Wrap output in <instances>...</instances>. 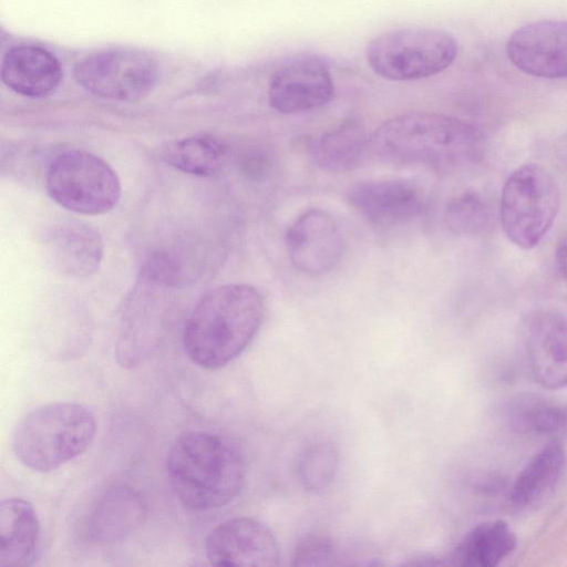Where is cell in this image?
Returning a JSON list of instances; mask_svg holds the SVG:
<instances>
[{
    "label": "cell",
    "instance_id": "d6986e66",
    "mask_svg": "<svg viewBox=\"0 0 567 567\" xmlns=\"http://www.w3.org/2000/svg\"><path fill=\"white\" fill-rule=\"evenodd\" d=\"M370 137L362 123L348 118L310 144V156L322 171L346 173L358 167L367 155Z\"/></svg>",
    "mask_w": 567,
    "mask_h": 567
},
{
    "label": "cell",
    "instance_id": "9c48e42d",
    "mask_svg": "<svg viewBox=\"0 0 567 567\" xmlns=\"http://www.w3.org/2000/svg\"><path fill=\"white\" fill-rule=\"evenodd\" d=\"M206 557L221 567H274L280 549L276 536L264 523L251 517H234L214 527L205 540Z\"/></svg>",
    "mask_w": 567,
    "mask_h": 567
},
{
    "label": "cell",
    "instance_id": "cb8c5ba5",
    "mask_svg": "<svg viewBox=\"0 0 567 567\" xmlns=\"http://www.w3.org/2000/svg\"><path fill=\"white\" fill-rule=\"evenodd\" d=\"M339 466L338 449L332 442L320 441L308 445L298 456L297 476L308 492H321L336 477Z\"/></svg>",
    "mask_w": 567,
    "mask_h": 567
},
{
    "label": "cell",
    "instance_id": "ffe728a7",
    "mask_svg": "<svg viewBox=\"0 0 567 567\" xmlns=\"http://www.w3.org/2000/svg\"><path fill=\"white\" fill-rule=\"evenodd\" d=\"M567 465L564 447L551 442L539 450L523 467L509 493L512 503L532 507L546 498L557 486Z\"/></svg>",
    "mask_w": 567,
    "mask_h": 567
},
{
    "label": "cell",
    "instance_id": "3957f363",
    "mask_svg": "<svg viewBox=\"0 0 567 567\" xmlns=\"http://www.w3.org/2000/svg\"><path fill=\"white\" fill-rule=\"evenodd\" d=\"M166 471L183 505L194 511L225 506L241 492L246 466L229 440L206 431H187L172 444Z\"/></svg>",
    "mask_w": 567,
    "mask_h": 567
},
{
    "label": "cell",
    "instance_id": "30bf717a",
    "mask_svg": "<svg viewBox=\"0 0 567 567\" xmlns=\"http://www.w3.org/2000/svg\"><path fill=\"white\" fill-rule=\"evenodd\" d=\"M523 352L534 379L545 388H567V315L532 312L522 329Z\"/></svg>",
    "mask_w": 567,
    "mask_h": 567
},
{
    "label": "cell",
    "instance_id": "484cf974",
    "mask_svg": "<svg viewBox=\"0 0 567 567\" xmlns=\"http://www.w3.org/2000/svg\"><path fill=\"white\" fill-rule=\"evenodd\" d=\"M337 559L334 543L322 535H308L299 542L293 555L295 566H331Z\"/></svg>",
    "mask_w": 567,
    "mask_h": 567
},
{
    "label": "cell",
    "instance_id": "7a4b0ae2",
    "mask_svg": "<svg viewBox=\"0 0 567 567\" xmlns=\"http://www.w3.org/2000/svg\"><path fill=\"white\" fill-rule=\"evenodd\" d=\"M265 312L260 292L248 284H226L206 292L183 331L187 357L207 370L239 357L258 333Z\"/></svg>",
    "mask_w": 567,
    "mask_h": 567
},
{
    "label": "cell",
    "instance_id": "277c9868",
    "mask_svg": "<svg viewBox=\"0 0 567 567\" xmlns=\"http://www.w3.org/2000/svg\"><path fill=\"white\" fill-rule=\"evenodd\" d=\"M96 432L94 414L73 402L39 405L24 414L12 433V450L25 467L51 472L83 454Z\"/></svg>",
    "mask_w": 567,
    "mask_h": 567
},
{
    "label": "cell",
    "instance_id": "7c38bea8",
    "mask_svg": "<svg viewBox=\"0 0 567 567\" xmlns=\"http://www.w3.org/2000/svg\"><path fill=\"white\" fill-rule=\"evenodd\" d=\"M285 245L292 266L310 276L332 270L344 248L339 225L321 208L301 213L287 229Z\"/></svg>",
    "mask_w": 567,
    "mask_h": 567
},
{
    "label": "cell",
    "instance_id": "2e32d148",
    "mask_svg": "<svg viewBox=\"0 0 567 567\" xmlns=\"http://www.w3.org/2000/svg\"><path fill=\"white\" fill-rule=\"evenodd\" d=\"M146 513L145 502L134 488L111 486L93 504L85 523L86 535L100 545L123 542L141 527Z\"/></svg>",
    "mask_w": 567,
    "mask_h": 567
},
{
    "label": "cell",
    "instance_id": "5bb4252c",
    "mask_svg": "<svg viewBox=\"0 0 567 567\" xmlns=\"http://www.w3.org/2000/svg\"><path fill=\"white\" fill-rule=\"evenodd\" d=\"M347 198L362 217L380 227L408 224L424 209L422 190L404 178L357 183L349 189Z\"/></svg>",
    "mask_w": 567,
    "mask_h": 567
},
{
    "label": "cell",
    "instance_id": "8992f818",
    "mask_svg": "<svg viewBox=\"0 0 567 567\" xmlns=\"http://www.w3.org/2000/svg\"><path fill=\"white\" fill-rule=\"evenodd\" d=\"M45 188L58 205L82 215L113 210L122 193L121 181L110 164L78 148L63 151L51 159Z\"/></svg>",
    "mask_w": 567,
    "mask_h": 567
},
{
    "label": "cell",
    "instance_id": "4fadbf2b",
    "mask_svg": "<svg viewBox=\"0 0 567 567\" xmlns=\"http://www.w3.org/2000/svg\"><path fill=\"white\" fill-rule=\"evenodd\" d=\"M511 62L543 79L567 78V21L539 20L515 30L506 43Z\"/></svg>",
    "mask_w": 567,
    "mask_h": 567
},
{
    "label": "cell",
    "instance_id": "603a6c76",
    "mask_svg": "<svg viewBox=\"0 0 567 567\" xmlns=\"http://www.w3.org/2000/svg\"><path fill=\"white\" fill-rule=\"evenodd\" d=\"M509 424L517 431L542 436L567 433V404L535 395H520L506 406Z\"/></svg>",
    "mask_w": 567,
    "mask_h": 567
},
{
    "label": "cell",
    "instance_id": "44dd1931",
    "mask_svg": "<svg viewBox=\"0 0 567 567\" xmlns=\"http://www.w3.org/2000/svg\"><path fill=\"white\" fill-rule=\"evenodd\" d=\"M517 538L501 519L481 523L464 535L450 556V564L462 567H493L508 557Z\"/></svg>",
    "mask_w": 567,
    "mask_h": 567
},
{
    "label": "cell",
    "instance_id": "d4e9b609",
    "mask_svg": "<svg viewBox=\"0 0 567 567\" xmlns=\"http://www.w3.org/2000/svg\"><path fill=\"white\" fill-rule=\"evenodd\" d=\"M444 219L447 228L456 235H477L489 221L488 209L475 192L457 194L446 205Z\"/></svg>",
    "mask_w": 567,
    "mask_h": 567
},
{
    "label": "cell",
    "instance_id": "9a60e30c",
    "mask_svg": "<svg viewBox=\"0 0 567 567\" xmlns=\"http://www.w3.org/2000/svg\"><path fill=\"white\" fill-rule=\"evenodd\" d=\"M43 244L53 268L71 277L94 274L104 252L103 239L99 231L79 220L54 225L45 234Z\"/></svg>",
    "mask_w": 567,
    "mask_h": 567
},
{
    "label": "cell",
    "instance_id": "e0dca14e",
    "mask_svg": "<svg viewBox=\"0 0 567 567\" xmlns=\"http://www.w3.org/2000/svg\"><path fill=\"white\" fill-rule=\"evenodd\" d=\"M1 79L16 93L43 97L55 90L61 80L58 59L37 45H19L9 50L1 63Z\"/></svg>",
    "mask_w": 567,
    "mask_h": 567
},
{
    "label": "cell",
    "instance_id": "5b68a950",
    "mask_svg": "<svg viewBox=\"0 0 567 567\" xmlns=\"http://www.w3.org/2000/svg\"><path fill=\"white\" fill-rule=\"evenodd\" d=\"M457 55V41L440 28L405 27L374 37L367 47V61L380 76L415 81L447 69Z\"/></svg>",
    "mask_w": 567,
    "mask_h": 567
},
{
    "label": "cell",
    "instance_id": "ac0fdd59",
    "mask_svg": "<svg viewBox=\"0 0 567 567\" xmlns=\"http://www.w3.org/2000/svg\"><path fill=\"white\" fill-rule=\"evenodd\" d=\"M40 523L33 506L19 497L0 504V567H24L37 557Z\"/></svg>",
    "mask_w": 567,
    "mask_h": 567
},
{
    "label": "cell",
    "instance_id": "ba28073f",
    "mask_svg": "<svg viewBox=\"0 0 567 567\" xmlns=\"http://www.w3.org/2000/svg\"><path fill=\"white\" fill-rule=\"evenodd\" d=\"M78 83L92 94L114 101H136L154 87L158 69L148 54L134 49L92 53L74 68Z\"/></svg>",
    "mask_w": 567,
    "mask_h": 567
},
{
    "label": "cell",
    "instance_id": "4316f807",
    "mask_svg": "<svg viewBox=\"0 0 567 567\" xmlns=\"http://www.w3.org/2000/svg\"><path fill=\"white\" fill-rule=\"evenodd\" d=\"M555 266L559 276L567 282V231L557 241Z\"/></svg>",
    "mask_w": 567,
    "mask_h": 567
},
{
    "label": "cell",
    "instance_id": "52a82bcc",
    "mask_svg": "<svg viewBox=\"0 0 567 567\" xmlns=\"http://www.w3.org/2000/svg\"><path fill=\"white\" fill-rule=\"evenodd\" d=\"M559 209V188L550 172L532 163L516 168L501 197V223L516 246L530 249L553 226Z\"/></svg>",
    "mask_w": 567,
    "mask_h": 567
},
{
    "label": "cell",
    "instance_id": "6da1fadb",
    "mask_svg": "<svg viewBox=\"0 0 567 567\" xmlns=\"http://www.w3.org/2000/svg\"><path fill=\"white\" fill-rule=\"evenodd\" d=\"M379 161L449 172L476 163L485 150L475 125L444 114L410 112L384 121L370 136Z\"/></svg>",
    "mask_w": 567,
    "mask_h": 567
},
{
    "label": "cell",
    "instance_id": "7402d4cb",
    "mask_svg": "<svg viewBox=\"0 0 567 567\" xmlns=\"http://www.w3.org/2000/svg\"><path fill=\"white\" fill-rule=\"evenodd\" d=\"M159 156L169 166L196 176L209 177L221 172L228 159V146L212 134L186 136L162 146Z\"/></svg>",
    "mask_w": 567,
    "mask_h": 567
},
{
    "label": "cell",
    "instance_id": "8fae6325",
    "mask_svg": "<svg viewBox=\"0 0 567 567\" xmlns=\"http://www.w3.org/2000/svg\"><path fill=\"white\" fill-rule=\"evenodd\" d=\"M334 94L327 64L316 55H299L285 62L272 74L268 87L269 105L284 114L316 110Z\"/></svg>",
    "mask_w": 567,
    "mask_h": 567
}]
</instances>
